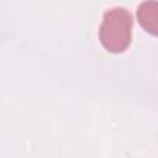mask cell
<instances>
[{
    "mask_svg": "<svg viewBox=\"0 0 158 158\" xmlns=\"http://www.w3.org/2000/svg\"><path fill=\"white\" fill-rule=\"evenodd\" d=\"M132 16L123 7H112L104 14L99 36L102 46L114 53L123 52L131 42Z\"/></svg>",
    "mask_w": 158,
    "mask_h": 158,
    "instance_id": "obj_1",
    "label": "cell"
},
{
    "mask_svg": "<svg viewBox=\"0 0 158 158\" xmlns=\"http://www.w3.org/2000/svg\"><path fill=\"white\" fill-rule=\"evenodd\" d=\"M137 19L139 25L151 35L158 36V1L146 0L137 9Z\"/></svg>",
    "mask_w": 158,
    "mask_h": 158,
    "instance_id": "obj_2",
    "label": "cell"
}]
</instances>
